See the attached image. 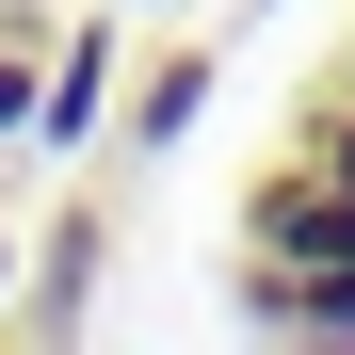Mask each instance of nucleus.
Returning <instances> with one entry per match:
<instances>
[{
    "instance_id": "obj_1",
    "label": "nucleus",
    "mask_w": 355,
    "mask_h": 355,
    "mask_svg": "<svg viewBox=\"0 0 355 355\" xmlns=\"http://www.w3.org/2000/svg\"><path fill=\"white\" fill-rule=\"evenodd\" d=\"M130 49H146V17H130V0L65 17V49H49V97H33V146H49V162L113 146V97H130Z\"/></svg>"
},
{
    "instance_id": "obj_2",
    "label": "nucleus",
    "mask_w": 355,
    "mask_h": 355,
    "mask_svg": "<svg viewBox=\"0 0 355 355\" xmlns=\"http://www.w3.org/2000/svg\"><path fill=\"white\" fill-rule=\"evenodd\" d=\"M243 259H355V178H323L307 146L243 178Z\"/></svg>"
},
{
    "instance_id": "obj_3",
    "label": "nucleus",
    "mask_w": 355,
    "mask_h": 355,
    "mask_svg": "<svg viewBox=\"0 0 355 355\" xmlns=\"http://www.w3.org/2000/svg\"><path fill=\"white\" fill-rule=\"evenodd\" d=\"M97 259H113V210L65 194V210H49V243L17 259V323H0V339H81V323H97Z\"/></svg>"
},
{
    "instance_id": "obj_4",
    "label": "nucleus",
    "mask_w": 355,
    "mask_h": 355,
    "mask_svg": "<svg viewBox=\"0 0 355 355\" xmlns=\"http://www.w3.org/2000/svg\"><path fill=\"white\" fill-rule=\"evenodd\" d=\"M194 113H210V49H194V33H146V49H130V97H113V146L162 162Z\"/></svg>"
},
{
    "instance_id": "obj_5",
    "label": "nucleus",
    "mask_w": 355,
    "mask_h": 355,
    "mask_svg": "<svg viewBox=\"0 0 355 355\" xmlns=\"http://www.w3.org/2000/svg\"><path fill=\"white\" fill-rule=\"evenodd\" d=\"M259 339H355V259H243V291H226Z\"/></svg>"
},
{
    "instance_id": "obj_6",
    "label": "nucleus",
    "mask_w": 355,
    "mask_h": 355,
    "mask_svg": "<svg viewBox=\"0 0 355 355\" xmlns=\"http://www.w3.org/2000/svg\"><path fill=\"white\" fill-rule=\"evenodd\" d=\"M33 97H49V17L0 0V146H33Z\"/></svg>"
},
{
    "instance_id": "obj_7",
    "label": "nucleus",
    "mask_w": 355,
    "mask_h": 355,
    "mask_svg": "<svg viewBox=\"0 0 355 355\" xmlns=\"http://www.w3.org/2000/svg\"><path fill=\"white\" fill-rule=\"evenodd\" d=\"M291 146H307V162H323V178H355V81H323V97H307V113H291Z\"/></svg>"
},
{
    "instance_id": "obj_8",
    "label": "nucleus",
    "mask_w": 355,
    "mask_h": 355,
    "mask_svg": "<svg viewBox=\"0 0 355 355\" xmlns=\"http://www.w3.org/2000/svg\"><path fill=\"white\" fill-rule=\"evenodd\" d=\"M17 259H33V226H17V210H0V323H17Z\"/></svg>"
},
{
    "instance_id": "obj_9",
    "label": "nucleus",
    "mask_w": 355,
    "mask_h": 355,
    "mask_svg": "<svg viewBox=\"0 0 355 355\" xmlns=\"http://www.w3.org/2000/svg\"><path fill=\"white\" fill-rule=\"evenodd\" d=\"M130 17H162V0H130Z\"/></svg>"
},
{
    "instance_id": "obj_10",
    "label": "nucleus",
    "mask_w": 355,
    "mask_h": 355,
    "mask_svg": "<svg viewBox=\"0 0 355 355\" xmlns=\"http://www.w3.org/2000/svg\"><path fill=\"white\" fill-rule=\"evenodd\" d=\"M259 17H291V0H259Z\"/></svg>"
}]
</instances>
